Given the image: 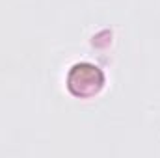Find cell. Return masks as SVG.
<instances>
[{
    "label": "cell",
    "instance_id": "obj_1",
    "mask_svg": "<svg viewBox=\"0 0 160 158\" xmlns=\"http://www.w3.org/2000/svg\"><path fill=\"white\" fill-rule=\"evenodd\" d=\"M65 84L73 97L89 99L101 93V89L106 84V77L99 65L89 63V62H78L69 69Z\"/></svg>",
    "mask_w": 160,
    "mask_h": 158
}]
</instances>
